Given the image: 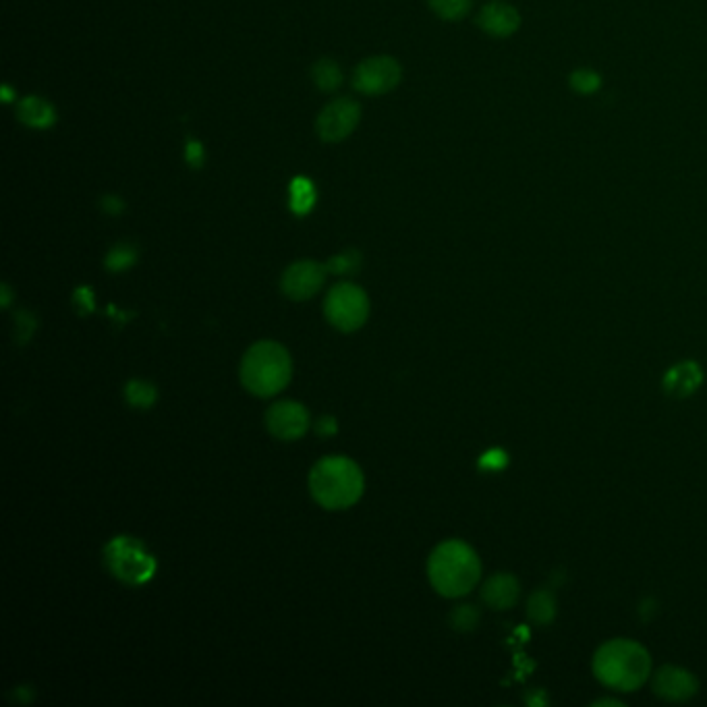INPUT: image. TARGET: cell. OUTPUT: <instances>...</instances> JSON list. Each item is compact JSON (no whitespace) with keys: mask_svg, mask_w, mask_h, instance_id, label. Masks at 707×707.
<instances>
[{"mask_svg":"<svg viewBox=\"0 0 707 707\" xmlns=\"http://www.w3.org/2000/svg\"><path fill=\"white\" fill-rule=\"evenodd\" d=\"M432 11L444 21H461L469 11L473 0H428Z\"/></svg>","mask_w":707,"mask_h":707,"instance_id":"obj_21","label":"cell"},{"mask_svg":"<svg viewBox=\"0 0 707 707\" xmlns=\"http://www.w3.org/2000/svg\"><path fill=\"white\" fill-rule=\"evenodd\" d=\"M3 94H5V102H11V88L9 86L3 88Z\"/></svg>","mask_w":707,"mask_h":707,"instance_id":"obj_31","label":"cell"},{"mask_svg":"<svg viewBox=\"0 0 707 707\" xmlns=\"http://www.w3.org/2000/svg\"><path fill=\"white\" fill-rule=\"evenodd\" d=\"M316 432H318V434H322V436H332V434L336 432V419H334V417H330V415L322 417V419L318 421Z\"/></svg>","mask_w":707,"mask_h":707,"instance_id":"obj_27","label":"cell"},{"mask_svg":"<svg viewBox=\"0 0 707 707\" xmlns=\"http://www.w3.org/2000/svg\"><path fill=\"white\" fill-rule=\"evenodd\" d=\"M289 204H291V210L297 216L309 214L311 208H314V204H316V187H314V183H311L305 177L293 179L291 189H289Z\"/></svg>","mask_w":707,"mask_h":707,"instance_id":"obj_17","label":"cell"},{"mask_svg":"<svg viewBox=\"0 0 707 707\" xmlns=\"http://www.w3.org/2000/svg\"><path fill=\"white\" fill-rule=\"evenodd\" d=\"M403 69L390 56H372L353 73V88L367 96H382L401 83Z\"/></svg>","mask_w":707,"mask_h":707,"instance_id":"obj_7","label":"cell"},{"mask_svg":"<svg viewBox=\"0 0 707 707\" xmlns=\"http://www.w3.org/2000/svg\"><path fill=\"white\" fill-rule=\"evenodd\" d=\"M328 268L318 264V262H295L293 266L287 268V272L282 274V293H285L293 301H305L314 297L326 280Z\"/></svg>","mask_w":707,"mask_h":707,"instance_id":"obj_9","label":"cell"},{"mask_svg":"<svg viewBox=\"0 0 707 707\" xmlns=\"http://www.w3.org/2000/svg\"><path fill=\"white\" fill-rule=\"evenodd\" d=\"M359 266H361V256H359V251H355V249H347L343 253H338V256L330 258L326 264L328 272H334V274H349V272H355Z\"/></svg>","mask_w":707,"mask_h":707,"instance_id":"obj_23","label":"cell"},{"mask_svg":"<svg viewBox=\"0 0 707 707\" xmlns=\"http://www.w3.org/2000/svg\"><path fill=\"white\" fill-rule=\"evenodd\" d=\"M519 593L521 587L513 575L498 573L484 583L482 600L494 610H508L519 602Z\"/></svg>","mask_w":707,"mask_h":707,"instance_id":"obj_13","label":"cell"},{"mask_svg":"<svg viewBox=\"0 0 707 707\" xmlns=\"http://www.w3.org/2000/svg\"><path fill=\"white\" fill-rule=\"evenodd\" d=\"M652 689L666 701H689L697 693L699 681L693 672L668 664L654 672Z\"/></svg>","mask_w":707,"mask_h":707,"instance_id":"obj_11","label":"cell"},{"mask_svg":"<svg viewBox=\"0 0 707 707\" xmlns=\"http://www.w3.org/2000/svg\"><path fill=\"white\" fill-rule=\"evenodd\" d=\"M266 426L278 440H297L309 428V413L301 403L280 401L266 413Z\"/></svg>","mask_w":707,"mask_h":707,"instance_id":"obj_10","label":"cell"},{"mask_svg":"<svg viewBox=\"0 0 707 707\" xmlns=\"http://www.w3.org/2000/svg\"><path fill=\"white\" fill-rule=\"evenodd\" d=\"M185 160L193 166V168H202L204 164V146L200 141H189L185 148Z\"/></svg>","mask_w":707,"mask_h":707,"instance_id":"obj_25","label":"cell"},{"mask_svg":"<svg viewBox=\"0 0 707 707\" xmlns=\"http://www.w3.org/2000/svg\"><path fill=\"white\" fill-rule=\"evenodd\" d=\"M137 260V251L131 247V245H117V247H112L108 251V256H106V268L110 272H123L127 270L129 266H133Z\"/></svg>","mask_w":707,"mask_h":707,"instance_id":"obj_22","label":"cell"},{"mask_svg":"<svg viewBox=\"0 0 707 707\" xmlns=\"http://www.w3.org/2000/svg\"><path fill=\"white\" fill-rule=\"evenodd\" d=\"M9 299H11V293H9V287L5 285V287H3V305H5V307L9 305Z\"/></svg>","mask_w":707,"mask_h":707,"instance_id":"obj_30","label":"cell"},{"mask_svg":"<svg viewBox=\"0 0 707 707\" xmlns=\"http://www.w3.org/2000/svg\"><path fill=\"white\" fill-rule=\"evenodd\" d=\"M479 622V610L475 606H457L450 614V625L457 631H471Z\"/></svg>","mask_w":707,"mask_h":707,"instance_id":"obj_24","label":"cell"},{"mask_svg":"<svg viewBox=\"0 0 707 707\" xmlns=\"http://www.w3.org/2000/svg\"><path fill=\"white\" fill-rule=\"evenodd\" d=\"M361 119V108L351 98H338L330 102L318 117V135L330 144L347 139Z\"/></svg>","mask_w":707,"mask_h":707,"instance_id":"obj_8","label":"cell"},{"mask_svg":"<svg viewBox=\"0 0 707 707\" xmlns=\"http://www.w3.org/2000/svg\"><path fill=\"white\" fill-rule=\"evenodd\" d=\"M291 374L293 363L289 351L274 341L256 343L241 361V382L245 390L262 399L285 390L291 382Z\"/></svg>","mask_w":707,"mask_h":707,"instance_id":"obj_4","label":"cell"},{"mask_svg":"<svg viewBox=\"0 0 707 707\" xmlns=\"http://www.w3.org/2000/svg\"><path fill=\"white\" fill-rule=\"evenodd\" d=\"M569 83H571V88L581 94V96H591V94H596L600 88H602V75L598 71H593V69H587V67H581L577 71L571 73L569 77Z\"/></svg>","mask_w":707,"mask_h":707,"instance_id":"obj_20","label":"cell"},{"mask_svg":"<svg viewBox=\"0 0 707 707\" xmlns=\"http://www.w3.org/2000/svg\"><path fill=\"white\" fill-rule=\"evenodd\" d=\"M428 577L440 596L463 598L479 583L482 562L469 544L448 540L432 552L428 560Z\"/></svg>","mask_w":707,"mask_h":707,"instance_id":"obj_2","label":"cell"},{"mask_svg":"<svg viewBox=\"0 0 707 707\" xmlns=\"http://www.w3.org/2000/svg\"><path fill=\"white\" fill-rule=\"evenodd\" d=\"M106 567L123 583L141 585L154 577L156 560L152 554L131 537H117L106 546Z\"/></svg>","mask_w":707,"mask_h":707,"instance_id":"obj_5","label":"cell"},{"mask_svg":"<svg viewBox=\"0 0 707 707\" xmlns=\"http://www.w3.org/2000/svg\"><path fill=\"white\" fill-rule=\"evenodd\" d=\"M703 382V372L695 361H681L676 363L672 370L664 376V390L670 397L685 399L701 386Z\"/></svg>","mask_w":707,"mask_h":707,"instance_id":"obj_14","label":"cell"},{"mask_svg":"<svg viewBox=\"0 0 707 707\" xmlns=\"http://www.w3.org/2000/svg\"><path fill=\"white\" fill-rule=\"evenodd\" d=\"M324 314L336 330L355 332L370 316V299L353 282H338L326 295Z\"/></svg>","mask_w":707,"mask_h":707,"instance_id":"obj_6","label":"cell"},{"mask_svg":"<svg viewBox=\"0 0 707 707\" xmlns=\"http://www.w3.org/2000/svg\"><path fill=\"white\" fill-rule=\"evenodd\" d=\"M125 399L131 407H137V409H150L156 399H158V392L152 384L148 382H141V380H131L125 388Z\"/></svg>","mask_w":707,"mask_h":707,"instance_id":"obj_19","label":"cell"},{"mask_svg":"<svg viewBox=\"0 0 707 707\" xmlns=\"http://www.w3.org/2000/svg\"><path fill=\"white\" fill-rule=\"evenodd\" d=\"M477 25L492 38H511L521 27V15L515 7L494 0L479 11Z\"/></svg>","mask_w":707,"mask_h":707,"instance_id":"obj_12","label":"cell"},{"mask_svg":"<svg viewBox=\"0 0 707 707\" xmlns=\"http://www.w3.org/2000/svg\"><path fill=\"white\" fill-rule=\"evenodd\" d=\"M17 117L23 125L32 129H48L56 123V110L40 96H27L17 106Z\"/></svg>","mask_w":707,"mask_h":707,"instance_id":"obj_15","label":"cell"},{"mask_svg":"<svg viewBox=\"0 0 707 707\" xmlns=\"http://www.w3.org/2000/svg\"><path fill=\"white\" fill-rule=\"evenodd\" d=\"M593 705H622L620 701H616V699H598V701H593Z\"/></svg>","mask_w":707,"mask_h":707,"instance_id":"obj_29","label":"cell"},{"mask_svg":"<svg viewBox=\"0 0 707 707\" xmlns=\"http://www.w3.org/2000/svg\"><path fill=\"white\" fill-rule=\"evenodd\" d=\"M527 616L535 625H550L556 616V598L550 591H533L527 600Z\"/></svg>","mask_w":707,"mask_h":707,"instance_id":"obj_16","label":"cell"},{"mask_svg":"<svg viewBox=\"0 0 707 707\" xmlns=\"http://www.w3.org/2000/svg\"><path fill=\"white\" fill-rule=\"evenodd\" d=\"M311 77H314L316 81V86L322 90V92H334L341 88V83H343V71L341 67H338L334 61L330 59H322L314 65V69H311Z\"/></svg>","mask_w":707,"mask_h":707,"instance_id":"obj_18","label":"cell"},{"mask_svg":"<svg viewBox=\"0 0 707 707\" xmlns=\"http://www.w3.org/2000/svg\"><path fill=\"white\" fill-rule=\"evenodd\" d=\"M363 488V471L347 457H326L309 473L311 496L328 511H343L353 506L361 498Z\"/></svg>","mask_w":707,"mask_h":707,"instance_id":"obj_3","label":"cell"},{"mask_svg":"<svg viewBox=\"0 0 707 707\" xmlns=\"http://www.w3.org/2000/svg\"><path fill=\"white\" fill-rule=\"evenodd\" d=\"M591 668L604 687L633 693L652 676V658L647 649L633 639H612L598 647Z\"/></svg>","mask_w":707,"mask_h":707,"instance_id":"obj_1","label":"cell"},{"mask_svg":"<svg viewBox=\"0 0 707 707\" xmlns=\"http://www.w3.org/2000/svg\"><path fill=\"white\" fill-rule=\"evenodd\" d=\"M102 208L108 212V214H119L123 210V202L119 200V197L115 195H110V197H104V202H102Z\"/></svg>","mask_w":707,"mask_h":707,"instance_id":"obj_28","label":"cell"},{"mask_svg":"<svg viewBox=\"0 0 707 707\" xmlns=\"http://www.w3.org/2000/svg\"><path fill=\"white\" fill-rule=\"evenodd\" d=\"M508 463V457L504 455L502 450H490L488 455H484V459L479 461V465H482L484 469H500Z\"/></svg>","mask_w":707,"mask_h":707,"instance_id":"obj_26","label":"cell"}]
</instances>
